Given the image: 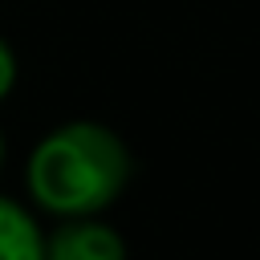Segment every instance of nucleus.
I'll return each mask as SVG.
<instances>
[{
    "label": "nucleus",
    "mask_w": 260,
    "mask_h": 260,
    "mask_svg": "<svg viewBox=\"0 0 260 260\" xmlns=\"http://www.w3.org/2000/svg\"><path fill=\"white\" fill-rule=\"evenodd\" d=\"M134 175L126 138L93 118H73L37 138L24 158V187L37 211L53 219L106 215Z\"/></svg>",
    "instance_id": "f257e3e1"
},
{
    "label": "nucleus",
    "mask_w": 260,
    "mask_h": 260,
    "mask_svg": "<svg viewBox=\"0 0 260 260\" xmlns=\"http://www.w3.org/2000/svg\"><path fill=\"white\" fill-rule=\"evenodd\" d=\"M45 260H126V240L102 215L53 219L45 232Z\"/></svg>",
    "instance_id": "f03ea898"
},
{
    "label": "nucleus",
    "mask_w": 260,
    "mask_h": 260,
    "mask_svg": "<svg viewBox=\"0 0 260 260\" xmlns=\"http://www.w3.org/2000/svg\"><path fill=\"white\" fill-rule=\"evenodd\" d=\"M0 260H45L41 219L8 195H0Z\"/></svg>",
    "instance_id": "7ed1b4c3"
},
{
    "label": "nucleus",
    "mask_w": 260,
    "mask_h": 260,
    "mask_svg": "<svg viewBox=\"0 0 260 260\" xmlns=\"http://www.w3.org/2000/svg\"><path fill=\"white\" fill-rule=\"evenodd\" d=\"M16 73H20V65H16V49L0 37V102L12 93V85H16Z\"/></svg>",
    "instance_id": "20e7f679"
},
{
    "label": "nucleus",
    "mask_w": 260,
    "mask_h": 260,
    "mask_svg": "<svg viewBox=\"0 0 260 260\" xmlns=\"http://www.w3.org/2000/svg\"><path fill=\"white\" fill-rule=\"evenodd\" d=\"M0 167H4V134H0Z\"/></svg>",
    "instance_id": "39448f33"
}]
</instances>
